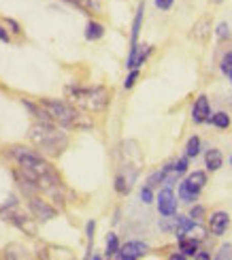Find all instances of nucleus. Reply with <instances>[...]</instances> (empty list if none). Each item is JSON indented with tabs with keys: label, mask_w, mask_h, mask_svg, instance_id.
I'll return each instance as SVG.
<instances>
[{
	"label": "nucleus",
	"mask_w": 232,
	"mask_h": 260,
	"mask_svg": "<svg viewBox=\"0 0 232 260\" xmlns=\"http://www.w3.org/2000/svg\"><path fill=\"white\" fill-rule=\"evenodd\" d=\"M41 107L49 113L53 122H58L60 126H90V120H83V115H79L71 105L60 103V101H41Z\"/></svg>",
	"instance_id": "2"
},
{
	"label": "nucleus",
	"mask_w": 232,
	"mask_h": 260,
	"mask_svg": "<svg viewBox=\"0 0 232 260\" xmlns=\"http://www.w3.org/2000/svg\"><path fill=\"white\" fill-rule=\"evenodd\" d=\"M153 3H156V7H158V9H162V11H169V9L173 7L175 0H153Z\"/></svg>",
	"instance_id": "28"
},
{
	"label": "nucleus",
	"mask_w": 232,
	"mask_h": 260,
	"mask_svg": "<svg viewBox=\"0 0 232 260\" xmlns=\"http://www.w3.org/2000/svg\"><path fill=\"white\" fill-rule=\"evenodd\" d=\"M196 224V220L194 218H185V215H179L177 218V239H183V237L192 231V226Z\"/></svg>",
	"instance_id": "14"
},
{
	"label": "nucleus",
	"mask_w": 232,
	"mask_h": 260,
	"mask_svg": "<svg viewBox=\"0 0 232 260\" xmlns=\"http://www.w3.org/2000/svg\"><path fill=\"white\" fill-rule=\"evenodd\" d=\"M205 183H207V175H205L203 171L192 173V175L179 186V197H181V201L194 203V201L198 199V194H201V190H203Z\"/></svg>",
	"instance_id": "4"
},
{
	"label": "nucleus",
	"mask_w": 232,
	"mask_h": 260,
	"mask_svg": "<svg viewBox=\"0 0 232 260\" xmlns=\"http://www.w3.org/2000/svg\"><path fill=\"white\" fill-rule=\"evenodd\" d=\"M158 211L162 218H171L177 211V199H175V192L171 186H167L160 194H158Z\"/></svg>",
	"instance_id": "6"
},
{
	"label": "nucleus",
	"mask_w": 232,
	"mask_h": 260,
	"mask_svg": "<svg viewBox=\"0 0 232 260\" xmlns=\"http://www.w3.org/2000/svg\"><path fill=\"white\" fill-rule=\"evenodd\" d=\"M115 190H117L119 194H128V190H130V181H128L124 175H119V177L115 179Z\"/></svg>",
	"instance_id": "20"
},
{
	"label": "nucleus",
	"mask_w": 232,
	"mask_h": 260,
	"mask_svg": "<svg viewBox=\"0 0 232 260\" xmlns=\"http://www.w3.org/2000/svg\"><path fill=\"white\" fill-rule=\"evenodd\" d=\"M30 141L43 154H49V156H60L66 149V145H69V139H66L64 133L53 128V124H43V122L30 128Z\"/></svg>",
	"instance_id": "1"
},
{
	"label": "nucleus",
	"mask_w": 232,
	"mask_h": 260,
	"mask_svg": "<svg viewBox=\"0 0 232 260\" xmlns=\"http://www.w3.org/2000/svg\"><path fill=\"white\" fill-rule=\"evenodd\" d=\"M209 37H211V21H209V19L196 21V26L192 28V39H196V41H207Z\"/></svg>",
	"instance_id": "11"
},
{
	"label": "nucleus",
	"mask_w": 232,
	"mask_h": 260,
	"mask_svg": "<svg viewBox=\"0 0 232 260\" xmlns=\"http://www.w3.org/2000/svg\"><path fill=\"white\" fill-rule=\"evenodd\" d=\"M94 229H96V224L90 220V222H87V226H85V233H87V239H90V241H92V237H94Z\"/></svg>",
	"instance_id": "29"
},
{
	"label": "nucleus",
	"mask_w": 232,
	"mask_h": 260,
	"mask_svg": "<svg viewBox=\"0 0 232 260\" xmlns=\"http://www.w3.org/2000/svg\"><path fill=\"white\" fill-rule=\"evenodd\" d=\"M0 41H5V43H9L11 39H9V32L3 28V26H0Z\"/></svg>",
	"instance_id": "31"
},
{
	"label": "nucleus",
	"mask_w": 232,
	"mask_h": 260,
	"mask_svg": "<svg viewBox=\"0 0 232 260\" xmlns=\"http://www.w3.org/2000/svg\"><path fill=\"white\" fill-rule=\"evenodd\" d=\"M209 226H211V231H213L215 237H222L228 231V226H230V215L226 211H217V213H213L211 218H209Z\"/></svg>",
	"instance_id": "9"
},
{
	"label": "nucleus",
	"mask_w": 232,
	"mask_h": 260,
	"mask_svg": "<svg viewBox=\"0 0 232 260\" xmlns=\"http://www.w3.org/2000/svg\"><path fill=\"white\" fill-rule=\"evenodd\" d=\"M7 220H11L13 224H17L19 229L24 231V233H28V235H37V226L32 224L28 218H24V215H19V213H9Z\"/></svg>",
	"instance_id": "13"
},
{
	"label": "nucleus",
	"mask_w": 232,
	"mask_h": 260,
	"mask_svg": "<svg viewBox=\"0 0 232 260\" xmlns=\"http://www.w3.org/2000/svg\"><path fill=\"white\" fill-rule=\"evenodd\" d=\"M222 162H224V156H222V151L219 149H215V147H211L205 154V167L209 169V171H219L222 169Z\"/></svg>",
	"instance_id": "10"
},
{
	"label": "nucleus",
	"mask_w": 232,
	"mask_h": 260,
	"mask_svg": "<svg viewBox=\"0 0 232 260\" xmlns=\"http://www.w3.org/2000/svg\"><path fill=\"white\" fill-rule=\"evenodd\" d=\"M173 171L177 173V175H181V173H185V171H187V160H185V158H181L179 162H175V165H173Z\"/></svg>",
	"instance_id": "23"
},
{
	"label": "nucleus",
	"mask_w": 232,
	"mask_h": 260,
	"mask_svg": "<svg viewBox=\"0 0 232 260\" xmlns=\"http://www.w3.org/2000/svg\"><path fill=\"white\" fill-rule=\"evenodd\" d=\"M228 35H230L228 24H219V26H217V39L224 41V39H228Z\"/></svg>",
	"instance_id": "26"
},
{
	"label": "nucleus",
	"mask_w": 232,
	"mask_h": 260,
	"mask_svg": "<svg viewBox=\"0 0 232 260\" xmlns=\"http://www.w3.org/2000/svg\"><path fill=\"white\" fill-rule=\"evenodd\" d=\"M228 77H230V79H232V71H230V75H228Z\"/></svg>",
	"instance_id": "34"
},
{
	"label": "nucleus",
	"mask_w": 232,
	"mask_h": 260,
	"mask_svg": "<svg viewBox=\"0 0 232 260\" xmlns=\"http://www.w3.org/2000/svg\"><path fill=\"white\" fill-rule=\"evenodd\" d=\"M203 215H205V207H203V205H194L192 211H190V218H194V220H201Z\"/></svg>",
	"instance_id": "24"
},
{
	"label": "nucleus",
	"mask_w": 232,
	"mask_h": 260,
	"mask_svg": "<svg viewBox=\"0 0 232 260\" xmlns=\"http://www.w3.org/2000/svg\"><path fill=\"white\" fill-rule=\"evenodd\" d=\"M209 117H211L209 99H207V96H198L196 103H194V109H192V120L196 124H203V122H209Z\"/></svg>",
	"instance_id": "8"
},
{
	"label": "nucleus",
	"mask_w": 232,
	"mask_h": 260,
	"mask_svg": "<svg viewBox=\"0 0 232 260\" xmlns=\"http://www.w3.org/2000/svg\"><path fill=\"white\" fill-rule=\"evenodd\" d=\"M30 209L32 213H35V218L43 220V222H47L51 218H56V209L51 207V205H47L45 201H41V199H30Z\"/></svg>",
	"instance_id": "7"
},
{
	"label": "nucleus",
	"mask_w": 232,
	"mask_h": 260,
	"mask_svg": "<svg viewBox=\"0 0 232 260\" xmlns=\"http://www.w3.org/2000/svg\"><path fill=\"white\" fill-rule=\"evenodd\" d=\"M185 154H187V158H196L198 154H201V139H198V137H192L190 141H187Z\"/></svg>",
	"instance_id": "18"
},
{
	"label": "nucleus",
	"mask_w": 232,
	"mask_h": 260,
	"mask_svg": "<svg viewBox=\"0 0 232 260\" xmlns=\"http://www.w3.org/2000/svg\"><path fill=\"white\" fill-rule=\"evenodd\" d=\"M211 3H215V5H219V3H224V0H211Z\"/></svg>",
	"instance_id": "33"
},
{
	"label": "nucleus",
	"mask_w": 232,
	"mask_h": 260,
	"mask_svg": "<svg viewBox=\"0 0 232 260\" xmlns=\"http://www.w3.org/2000/svg\"><path fill=\"white\" fill-rule=\"evenodd\" d=\"M230 167H232V156H230Z\"/></svg>",
	"instance_id": "35"
},
{
	"label": "nucleus",
	"mask_w": 232,
	"mask_h": 260,
	"mask_svg": "<svg viewBox=\"0 0 232 260\" xmlns=\"http://www.w3.org/2000/svg\"><path fill=\"white\" fill-rule=\"evenodd\" d=\"M151 199H153V194H151V188H149V186H147V188H143V190H141V201L147 205V203H151Z\"/></svg>",
	"instance_id": "27"
},
{
	"label": "nucleus",
	"mask_w": 232,
	"mask_h": 260,
	"mask_svg": "<svg viewBox=\"0 0 232 260\" xmlns=\"http://www.w3.org/2000/svg\"><path fill=\"white\" fill-rule=\"evenodd\" d=\"M194 256H196V258H198V260H209V258H211V256H209V254H207V252H196V254H194Z\"/></svg>",
	"instance_id": "32"
},
{
	"label": "nucleus",
	"mask_w": 232,
	"mask_h": 260,
	"mask_svg": "<svg viewBox=\"0 0 232 260\" xmlns=\"http://www.w3.org/2000/svg\"><path fill=\"white\" fill-rule=\"evenodd\" d=\"M137 79H139V69H132V73L126 77V81H124V88L128 90V88H132V85L137 83Z\"/></svg>",
	"instance_id": "22"
},
{
	"label": "nucleus",
	"mask_w": 232,
	"mask_h": 260,
	"mask_svg": "<svg viewBox=\"0 0 232 260\" xmlns=\"http://www.w3.org/2000/svg\"><path fill=\"white\" fill-rule=\"evenodd\" d=\"M179 247L185 256H194L198 252V239H194V237L192 239H185L183 237V239H179Z\"/></svg>",
	"instance_id": "16"
},
{
	"label": "nucleus",
	"mask_w": 232,
	"mask_h": 260,
	"mask_svg": "<svg viewBox=\"0 0 232 260\" xmlns=\"http://www.w3.org/2000/svg\"><path fill=\"white\" fill-rule=\"evenodd\" d=\"M117 247H119V241H117V235H109V239H107V256H113L117 252Z\"/></svg>",
	"instance_id": "19"
},
{
	"label": "nucleus",
	"mask_w": 232,
	"mask_h": 260,
	"mask_svg": "<svg viewBox=\"0 0 232 260\" xmlns=\"http://www.w3.org/2000/svg\"><path fill=\"white\" fill-rule=\"evenodd\" d=\"M147 252H149V247L143 243V241H128L126 245L117 247V252L113 256L119 258V260H135V258L145 256Z\"/></svg>",
	"instance_id": "5"
},
{
	"label": "nucleus",
	"mask_w": 232,
	"mask_h": 260,
	"mask_svg": "<svg viewBox=\"0 0 232 260\" xmlns=\"http://www.w3.org/2000/svg\"><path fill=\"white\" fill-rule=\"evenodd\" d=\"M7 26L11 28V32H19V26H17V21H13V19H7Z\"/></svg>",
	"instance_id": "30"
},
{
	"label": "nucleus",
	"mask_w": 232,
	"mask_h": 260,
	"mask_svg": "<svg viewBox=\"0 0 232 260\" xmlns=\"http://www.w3.org/2000/svg\"><path fill=\"white\" fill-rule=\"evenodd\" d=\"M143 13H145V5H139L137 9V15H135V21H132V37H130V47L137 45L139 41V35H141V26H143Z\"/></svg>",
	"instance_id": "12"
},
{
	"label": "nucleus",
	"mask_w": 232,
	"mask_h": 260,
	"mask_svg": "<svg viewBox=\"0 0 232 260\" xmlns=\"http://www.w3.org/2000/svg\"><path fill=\"white\" fill-rule=\"evenodd\" d=\"M66 94L71 96V101L75 105L83 107V109H90V111H103L109 103V92L105 88H90V90L69 88Z\"/></svg>",
	"instance_id": "3"
},
{
	"label": "nucleus",
	"mask_w": 232,
	"mask_h": 260,
	"mask_svg": "<svg viewBox=\"0 0 232 260\" xmlns=\"http://www.w3.org/2000/svg\"><path fill=\"white\" fill-rule=\"evenodd\" d=\"M209 122H211L213 126H217V128H228L230 126V115L224 113V111H219V113L209 117Z\"/></svg>",
	"instance_id": "17"
},
{
	"label": "nucleus",
	"mask_w": 232,
	"mask_h": 260,
	"mask_svg": "<svg viewBox=\"0 0 232 260\" xmlns=\"http://www.w3.org/2000/svg\"><path fill=\"white\" fill-rule=\"evenodd\" d=\"M105 37V26L98 24V21H90V24L85 26V39L87 41H98Z\"/></svg>",
	"instance_id": "15"
},
{
	"label": "nucleus",
	"mask_w": 232,
	"mask_h": 260,
	"mask_svg": "<svg viewBox=\"0 0 232 260\" xmlns=\"http://www.w3.org/2000/svg\"><path fill=\"white\" fill-rule=\"evenodd\" d=\"M222 71L226 75H230V71H232V53H226V58L222 60Z\"/></svg>",
	"instance_id": "25"
},
{
	"label": "nucleus",
	"mask_w": 232,
	"mask_h": 260,
	"mask_svg": "<svg viewBox=\"0 0 232 260\" xmlns=\"http://www.w3.org/2000/svg\"><path fill=\"white\" fill-rule=\"evenodd\" d=\"M228 258H232V245L230 243L222 245L219 247V252L215 254V260H228Z\"/></svg>",
	"instance_id": "21"
}]
</instances>
